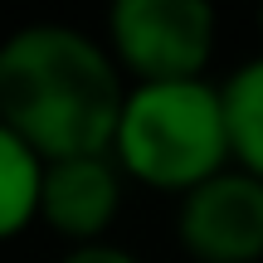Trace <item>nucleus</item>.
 Here are the masks:
<instances>
[{
    "mask_svg": "<svg viewBox=\"0 0 263 263\" xmlns=\"http://www.w3.org/2000/svg\"><path fill=\"white\" fill-rule=\"evenodd\" d=\"M59 263H141L132 249L122 244H112V239H103V244H78V249H68Z\"/></svg>",
    "mask_w": 263,
    "mask_h": 263,
    "instance_id": "obj_8",
    "label": "nucleus"
},
{
    "mask_svg": "<svg viewBox=\"0 0 263 263\" xmlns=\"http://www.w3.org/2000/svg\"><path fill=\"white\" fill-rule=\"evenodd\" d=\"M112 161L122 166V176L171 195H185L200 180L234 166L219 83L210 78L127 83V103L112 132Z\"/></svg>",
    "mask_w": 263,
    "mask_h": 263,
    "instance_id": "obj_2",
    "label": "nucleus"
},
{
    "mask_svg": "<svg viewBox=\"0 0 263 263\" xmlns=\"http://www.w3.org/2000/svg\"><path fill=\"white\" fill-rule=\"evenodd\" d=\"M39 185H44V156L0 122V244L39 219Z\"/></svg>",
    "mask_w": 263,
    "mask_h": 263,
    "instance_id": "obj_7",
    "label": "nucleus"
},
{
    "mask_svg": "<svg viewBox=\"0 0 263 263\" xmlns=\"http://www.w3.org/2000/svg\"><path fill=\"white\" fill-rule=\"evenodd\" d=\"M219 98H224V127H229V161L263 180V54L244 59L219 83Z\"/></svg>",
    "mask_w": 263,
    "mask_h": 263,
    "instance_id": "obj_6",
    "label": "nucleus"
},
{
    "mask_svg": "<svg viewBox=\"0 0 263 263\" xmlns=\"http://www.w3.org/2000/svg\"><path fill=\"white\" fill-rule=\"evenodd\" d=\"M176 239L195 263L263 258V180L239 166L200 180L176 205Z\"/></svg>",
    "mask_w": 263,
    "mask_h": 263,
    "instance_id": "obj_4",
    "label": "nucleus"
},
{
    "mask_svg": "<svg viewBox=\"0 0 263 263\" xmlns=\"http://www.w3.org/2000/svg\"><path fill=\"white\" fill-rule=\"evenodd\" d=\"M107 49L132 83L205 78L215 59V10L205 0H117L107 10Z\"/></svg>",
    "mask_w": 263,
    "mask_h": 263,
    "instance_id": "obj_3",
    "label": "nucleus"
},
{
    "mask_svg": "<svg viewBox=\"0 0 263 263\" xmlns=\"http://www.w3.org/2000/svg\"><path fill=\"white\" fill-rule=\"evenodd\" d=\"M127 83L107 39L78 25L39 20L0 39V122L44 161L112 151Z\"/></svg>",
    "mask_w": 263,
    "mask_h": 263,
    "instance_id": "obj_1",
    "label": "nucleus"
},
{
    "mask_svg": "<svg viewBox=\"0 0 263 263\" xmlns=\"http://www.w3.org/2000/svg\"><path fill=\"white\" fill-rule=\"evenodd\" d=\"M122 185H127V176L112 161V151L44 161L39 219H44L59 239H68V249L103 244L112 219L122 215Z\"/></svg>",
    "mask_w": 263,
    "mask_h": 263,
    "instance_id": "obj_5",
    "label": "nucleus"
},
{
    "mask_svg": "<svg viewBox=\"0 0 263 263\" xmlns=\"http://www.w3.org/2000/svg\"><path fill=\"white\" fill-rule=\"evenodd\" d=\"M258 29H263V10H258Z\"/></svg>",
    "mask_w": 263,
    "mask_h": 263,
    "instance_id": "obj_9",
    "label": "nucleus"
}]
</instances>
